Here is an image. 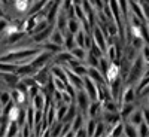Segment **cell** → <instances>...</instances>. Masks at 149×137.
I'll return each mask as SVG.
<instances>
[{
  "mask_svg": "<svg viewBox=\"0 0 149 137\" xmlns=\"http://www.w3.org/2000/svg\"><path fill=\"white\" fill-rule=\"evenodd\" d=\"M74 103H76V106H78V110L82 112L84 115H86V110H88V106H90V103H91V98H90V95L86 94V91H85L84 88L76 90Z\"/></svg>",
  "mask_w": 149,
  "mask_h": 137,
  "instance_id": "6da1fadb",
  "label": "cell"
},
{
  "mask_svg": "<svg viewBox=\"0 0 149 137\" xmlns=\"http://www.w3.org/2000/svg\"><path fill=\"white\" fill-rule=\"evenodd\" d=\"M119 74H121V66H119V63H118V61H110L109 66H107V70L104 73L106 82L107 83H112L113 81H116L118 78H121Z\"/></svg>",
  "mask_w": 149,
  "mask_h": 137,
  "instance_id": "7a4b0ae2",
  "label": "cell"
},
{
  "mask_svg": "<svg viewBox=\"0 0 149 137\" xmlns=\"http://www.w3.org/2000/svg\"><path fill=\"white\" fill-rule=\"evenodd\" d=\"M54 29H55V24H54V22H51V24H49V26H48L46 29H43L42 31L33 34L31 37H33L34 43H43V42H46V40L49 39V36H51V33H52V30H54Z\"/></svg>",
  "mask_w": 149,
  "mask_h": 137,
  "instance_id": "3957f363",
  "label": "cell"
},
{
  "mask_svg": "<svg viewBox=\"0 0 149 137\" xmlns=\"http://www.w3.org/2000/svg\"><path fill=\"white\" fill-rule=\"evenodd\" d=\"M31 2L30 0H12V6H14V10L17 12L18 15H24L27 14L30 9Z\"/></svg>",
  "mask_w": 149,
  "mask_h": 137,
  "instance_id": "277c9868",
  "label": "cell"
},
{
  "mask_svg": "<svg viewBox=\"0 0 149 137\" xmlns=\"http://www.w3.org/2000/svg\"><path fill=\"white\" fill-rule=\"evenodd\" d=\"M86 74L97 83H104L106 82V78L104 74L100 73V70H98V67H93V66H86Z\"/></svg>",
  "mask_w": 149,
  "mask_h": 137,
  "instance_id": "5b68a950",
  "label": "cell"
},
{
  "mask_svg": "<svg viewBox=\"0 0 149 137\" xmlns=\"http://www.w3.org/2000/svg\"><path fill=\"white\" fill-rule=\"evenodd\" d=\"M125 121L134 124V125H139L140 122H143V110H142L140 107H136L131 113L128 115V118H127Z\"/></svg>",
  "mask_w": 149,
  "mask_h": 137,
  "instance_id": "8992f818",
  "label": "cell"
},
{
  "mask_svg": "<svg viewBox=\"0 0 149 137\" xmlns=\"http://www.w3.org/2000/svg\"><path fill=\"white\" fill-rule=\"evenodd\" d=\"M21 109H22V106H19V104L14 103V104H12V106L9 107V110L6 112L8 119H9V121H15V122H17V119H18V116H19Z\"/></svg>",
  "mask_w": 149,
  "mask_h": 137,
  "instance_id": "52a82bcc",
  "label": "cell"
},
{
  "mask_svg": "<svg viewBox=\"0 0 149 137\" xmlns=\"http://www.w3.org/2000/svg\"><path fill=\"white\" fill-rule=\"evenodd\" d=\"M85 128H86V134L88 136H94V131H95V125H97V119L95 118H90L88 119L85 118Z\"/></svg>",
  "mask_w": 149,
  "mask_h": 137,
  "instance_id": "ba28073f",
  "label": "cell"
},
{
  "mask_svg": "<svg viewBox=\"0 0 149 137\" xmlns=\"http://www.w3.org/2000/svg\"><path fill=\"white\" fill-rule=\"evenodd\" d=\"M70 52H72L73 58H78V60H81V61H85V57H86V49H85V48L76 45Z\"/></svg>",
  "mask_w": 149,
  "mask_h": 137,
  "instance_id": "9c48e42d",
  "label": "cell"
},
{
  "mask_svg": "<svg viewBox=\"0 0 149 137\" xmlns=\"http://www.w3.org/2000/svg\"><path fill=\"white\" fill-rule=\"evenodd\" d=\"M124 136H137V125L124 121Z\"/></svg>",
  "mask_w": 149,
  "mask_h": 137,
  "instance_id": "30bf717a",
  "label": "cell"
},
{
  "mask_svg": "<svg viewBox=\"0 0 149 137\" xmlns=\"http://www.w3.org/2000/svg\"><path fill=\"white\" fill-rule=\"evenodd\" d=\"M82 26H81V21L76 19V18H69V22H67V31L70 33H76L78 30H81Z\"/></svg>",
  "mask_w": 149,
  "mask_h": 137,
  "instance_id": "8fae6325",
  "label": "cell"
},
{
  "mask_svg": "<svg viewBox=\"0 0 149 137\" xmlns=\"http://www.w3.org/2000/svg\"><path fill=\"white\" fill-rule=\"evenodd\" d=\"M74 42H76V45L78 46H82V48H85V31L81 29V30H78L76 33H74Z\"/></svg>",
  "mask_w": 149,
  "mask_h": 137,
  "instance_id": "7c38bea8",
  "label": "cell"
},
{
  "mask_svg": "<svg viewBox=\"0 0 149 137\" xmlns=\"http://www.w3.org/2000/svg\"><path fill=\"white\" fill-rule=\"evenodd\" d=\"M104 130H107V124L103 121V119H100L97 122V125H95V131H94V136H103V134H106V131Z\"/></svg>",
  "mask_w": 149,
  "mask_h": 137,
  "instance_id": "4fadbf2b",
  "label": "cell"
},
{
  "mask_svg": "<svg viewBox=\"0 0 149 137\" xmlns=\"http://www.w3.org/2000/svg\"><path fill=\"white\" fill-rule=\"evenodd\" d=\"M148 134H149V124L143 121L137 125V136H148Z\"/></svg>",
  "mask_w": 149,
  "mask_h": 137,
  "instance_id": "5bb4252c",
  "label": "cell"
},
{
  "mask_svg": "<svg viewBox=\"0 0 149 137\" xmlns=\"http://www.w3.org/2000/svg\"><path fill=\"white\" fill-rule=\"evenodd\" d=\"M140 6H142V12H143L145 19L149 21V3H146V2H140Z\"/></svg>",
  "mask_w": 149,
  "mask_h": 137,
  "instance_id": "9a60e30c",
  "label": "cell"
},
{
  "mask_svg": "<svg viewBox=\"0 0 149 137\" xmlns=\"http://www.w3.org/2000/svg\"><path fill=\"white\" fill-rule=\"evenodd\" d=\"M8 22H9V21H6V19H5V17H0V34L3 33L5 27L8 26Z\"/></svg>",
  "mask_w": 149,
  "mask_h": 137,
  "instance_id": "2e32d148",
  "label": "cell"
},
{
  "mask_svg": "<svg viewBox=\"0 0 149 137\" xmlns=\"http://www.w3.org/2000/svg\"><path fill=\"white\" fill-rule=\"evenodd\" d=\"M142 110H143V121L149 124V106H146V107L142 109Z\"/></svg>",
  "mask_w": 149,
  "mask_h": 137,
  "instance_id": "e0dca14e",
  "label": "cell"
},
{
  "mask_svg": "<svg viewBox=\"0 0 149 137\" xmlns=\"http://www.w3.org/2000/svg\"><path fill=\"white\" fill-rule=\"evenodd\" d=\"M0 17H5V9L0 6Z\"/></svg>",
  "mask_w": 149,
  "mask_h": 137,
  "instance_id": "ac0fdd59",
  "label": "cell"
},
{
  "mask_svg": "<svg viewBox=\"0 0 149 137\" xmlns=\"http://www.w3.org/2000/svg\"><path fill=\"white\" fill-rule=\"evenodd\" d=\"M0 113H3V104H2V102H0Z\"/></svg>",
  "mask_w": 149,
  "mask_h": 137,
  "instance_id": "d6986e66",
  "label": "cell"
},
{
  "mask_svg": "<svg viewBox=\"0 0 149 137\" xmlns=\"http://www.w3.org/2000/svg\"><path fill=\"white\" fill-rule=\"evenodd\" d=\"M146 106H149V94H148V97H146Z\"/></svg>",
  "mask_w": 149,
  "mask_h": 137,
  "instance_id": "ffe728a7",
  "label": "cell"
}]
</instances>
